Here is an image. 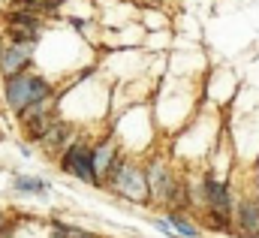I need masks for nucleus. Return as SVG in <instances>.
I'll return each mask as SVG.
<instances>
[{"mask_svg": "<svg viewBox=\"0 0 259 238\" xmlns=\"http://www.w3.org/2000/svg\"><path fill=\"white\" fill-rule=\"evenodd\" d=\"M232 235L259 238V202L253 196H241L232 205Z\"/></svg>", "mask_w": 259, "mask_h": 238, "instance_id": "obj_8", "label": "nucleus"}, {"mask_svg": "<svg viewBox=\"0 0 259 238\" xmlns=\"http://www.w3.org/2000/svg\"><path fill=\"white\" fill-rule=\"evenodd\" d=\"M103 187H109L112 193H118L121 199H127L130 205H151L148 199V181H145V166L139 160H130L127 154L118 157L115 169L109 172V178Z\"/></svg>", "mask_w": 259, "mask_h": 238, "instance_id": "obj_2", "label": "nucleus"}, {"mask_svg": "<svg viewBox=\"0 0 259 238\" xmlns=\"http://www.w3.org/2000/svg\"><path fill=\"white\" fill-rule=\"evenodd\" d=\"M12 238H15V235H12Z\"/></svg>", "mask_w": 259, "mask_h": 238, "instance_id": "obj_19", "label": "nucleus"}, {"mask_svg": "<svg viewBox=\"0 0 259 238\" xmlns=\"http://www.w3.org/2000/svg\"><path fill=\"white\" fill-rule=\"evenodd\" d=\"M163 220L169 223V229L178 238H196L202 232V226H196L193 220H190V211H166Z\"/></svg>", "mask_w": 259, "mask_h": 238, "instance_id": "obj_11", "label": "nucleus"}, {"mask_svg": "<svg viewBox=\"0 0 259 238\" xmlns=\"http://www.w3.org/2000/svg\"><path fill=\"white\" fill-rule=\"evenodd\" d=\"M0 142H3V133H0Z\"/></svg>", "mask_w": 259, "mask_h": 238, "instance_id": "obj_17", "label": "nucleus"}, {"mask_svg": "<svg viewBox=\"0 0 259 238\" xmlns=\"http://www.w3.org/2000/svg\"><path fill=\"white\" fill-rule=\"evenodd\" d=\"M121 154H124V148H121L118 139H112V136H103V139L91 142V166H94V175L100 181V187L106 184L109 172L115 169V163H118Z\"/></svg>", "mask_w": 259, "mask_h": 238, "instance_id": "obj_7", "label": "nucleus"}, {"mask_svg": "<svg viewBox=\"0 0 259 238\" xmlns=\"http://www.w3.org/2000/svg\"><path fill=\"white\" fill-rule=\"evenodd\" d=\"M9 190L18 193V196H49L52 184L42 178V175H27V172H15L9 181Z\"/></svg>", "mask_w": 259, "mask_h": 238, "instance_id": "obj_10", "label": "nucleus"}, {"mask_svg": "<svg viewBox=\"0 0 259 238\" xmlns=\"http://www.w3.org/2000/svg\"><path fill=\"white\" fill-rule=\"evenodd\" d=\"M46 30H49V24L36 12L6 9V15H3V39L6 43H30V46H39L42 36H46Z\"/></svg>", "mask_w": 259, "mask_h": 238, "instance_id": "obj_4", "label": "nucleus"}, {"mask_svg": "<svg viewBox=\"0 0 259 238\" xmlns=\"http://www.w3.org/2000/svg\"><path fill=\"white\" fill-rule=\"evenodd\" d=\"M52 229L61 238H100V235H94V232H88V229H81V226H69L64 220H58V217L52 220Z\"/></svg>", "mask_w": 259, "mask_h": 238, "instance_id": "obj_12", "label": "nucleus"}, {"mask_svg": "<svg viewBox=\"0 0 259 238\" xmlns=\"http://www.w3.org/2000/svg\"><path fill=\"white\" fill-rule=\"evenodd\" d=\"M0 106H3V100H0Z\"/></svg>", "mask_w": 259, "mask_h": 238, "instance_id": "obj_18", "label": "nucleus"}, {"mask_svg": "<svg viewBox=\"0 0 259 238\" xmlns=\"http://www.w3.org/2000/svg\"><path fill=\"white\" fill-rule=\"evenodd\" d=\"M0 100H3L6 109L18 118V115H21L24 109H30V106L58 100V85H55L49 75H42V72H36V69H27V72H18V75H12V78H3V94H0Z\"/></svg>", "mask_w": 259, "mask_h": 238, "instance_id": "obj_1", "label": "nucleus"}, {"mask_svg": "<svg viewBox=\"0 0 259 238\" xmlns=\"http://www.w3.org/2000/svg\"><path fill=\"white\" fill-rule=\"evenodd\" d=\"M0 238H12V223H6V226H0Z\"/></svg>", "mask_w": 259, "mask_h": 238, "instance_id": "obj_13", "label": "nucleus"}, {"mask_svg": "<svg viewBox=\"0 0 259 238\" xmlns=\"http://www.w3.org/2000/svg\"><path fill=\"white\" fill-rule=\"evenodd\" d=\"M58 169H61L64 175H69V178L88 184V187H100V181L94 175V166H91V139H88V136H78V133H75L64 148H61V154H58Z\"/></svg>", "mask_w": 259, "mask_h": 238, "instance_id": "obj_3", "label": "nucleus"}, {"mask_svg": "<svg viewBox=\"0 0 259 238\" xmlns=\"http://www.w3.org/2000/svg\"><path fill=\"white\" fill-rule=\"evenodd\" d=\"M52 238H61V235H58V232H55V235H52Z\"/></svg>", "mask_w": 259, "mask_h": 238, "instance_id": "obj_16", "label": "nucleus"}, {"mask_svg": "<svg viewBox=\"0 0 259 238\" xmlns=\"http://www.w3.org/2000/svg\"><path fill=\"white\" fill-rule=\"evenodd\" d=\"M178 178V172L172 169V163H166L163 157H154L148 166H145V181H148V199L154 202V205H163V199H166V193H169V187L175 184Z\"/></svg>", "mask_w": 259, "mask_h": 238, "instance_id": "obj_6", "label": "nucleus"}, {"mask_svg": "<svg viewBox=\"0 0 259 238\" xmlns=\"http://www.w3.org/2000/svg\"><path fill=\"white\" fill-rule=\"evenodd\" d=\"M75 133H78V127H75L69 118H64L61 112H55V118H52V124H49V130H46L42 139H39V148L49 151V154H58Z\"/></svg>", "mask_w": 259, "mask_h": 238, "instance_id": "obj_9", "label": "nucleus"}, {"mask_svg": "<svg viewBox=\"0 0 259 238\" xmlns=\"http://www.w3.org/2000/svg\"><path fill=\"white\" fill-rule=\"evenodd\" d=\"M6 223H9V214H6V211L0 208V226H6Z\"/></svg>", "mask_w": 259, "mask_h": 238, "instance_id": "obj_15", "label": "nucleus"}, {"mask_svg": "<svg viewBox=\"0 0 259 238\" xmlns=\"http://www.w3.org/2000/svg\"><path fill=\"white\" fill-rule=\"evenodd\" d=\"M36 60V46L30 43H6L0 46V75L3 78H12L18 72H27Z\"/></svg>", "mask_w": 259, "mask_h": 238, "instance_id": "obj_5", "label": "nucleus"}, {"mask_svg": "<svg viewBox=\"0 0 259 238\" xmlns=\"http://www.w3.org/2000/svg\"><path fill=\"white\" fill-rule=\"evenodd\" d=\"M21 157H33V148H30V145H27V142H24V145H21Z\"/></svg>", "mask_w": 259, "mask_h": 238, "instance_id": "obj_14", "label": "nucleus"}]
</instances>
